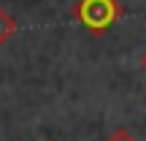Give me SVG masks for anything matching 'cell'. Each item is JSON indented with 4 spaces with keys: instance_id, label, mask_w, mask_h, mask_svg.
Listing matches in <instances>:
<instances>
[{
    "instance_id": "obj_2",
    "label": "cell",
    "mask_w": 146,
    "mask_h": 141,
    "mask_svg": "<svg viewBox=\"0 0 146 141\" xmlns=\"http://www.w3.org/2000/svg\"><path fill=\"white\" fill-rule=\"evenodd\" d=\"M16 27H19V25H16V19L3 8V5H0V46H3L5 41H11V38H14Z\"/></svg>"
},
{
    "instance_id": "obj_3",
    "label": "cell",
    "mask_w": 146,
    "mask_h": 141,
    "mask_svg": "<svg viewBox=\"0 0 146 141\" xmlns=\"http://www.w3.org/2000/svg\"><path fill=\"white\" fill-rule=\"evenodd\" d=\"M106 141H138V138H133V136H130V133H127V130H125V128H116V130H114V133H111V136H108V138H106Z\"/></svg>"
},
{
    "instance_id": "obj_1",
    "label": "cell",
    "mask_w": 146,
    "mask_h": 141,
    "mask_svg": "<svg viewBox=\"0 0 146 141\" xmlns=\"http://www.w3.org/2000/svg\"><path fill=\"white\" fill-rule=\"evenodd\" d=\"M70 14L84 30H89L92 35H103L125 16V5L119 0H76Z\"/></svg>"
},
{
    "instance_id": "obj_4",
    "label": "cell",
    "mask_w": 146,
    "mask_h": 141,
    "mask_svg": "<svg viewBox=\"0 0 146 141\" xmlns=\"http://www.w3.org/2000/svg\"><path fill=\"white\" fill-rule=\"evenodd\" d=\"M141 68H143V71H146V52H143V54H141Z\"/></svg>"
},
{
    "instance_id": "obj_5",
    "label": "cell",
    "mask_w": 146,
    "mask_h": 141,
    "mask_svg": "<svg viewBox=\"0 0 146 141\" xmlns=\"http://www.w3.org/2000/svg\"><path fill=\"white\" fill-rule=\"evenodd\" d=\"M49 141H52V138H49Z\"/></svg>"
}]
</instances>
